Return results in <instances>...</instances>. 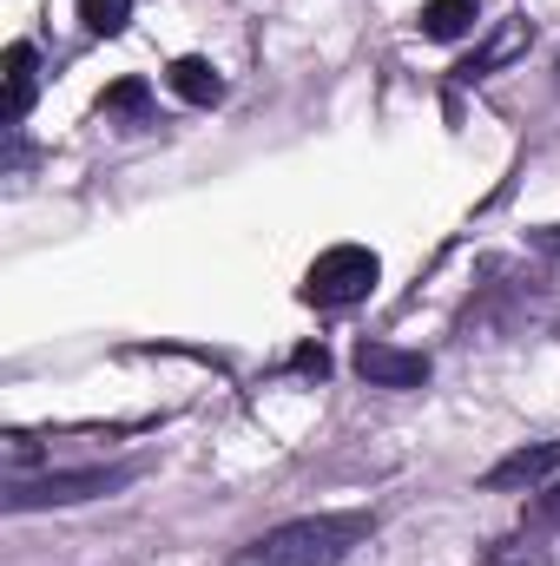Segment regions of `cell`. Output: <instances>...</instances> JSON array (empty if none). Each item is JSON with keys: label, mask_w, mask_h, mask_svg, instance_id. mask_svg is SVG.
Wrapping results in <instances>:
<instances>
[{"label": "cell", "mask_w": 560, "mask_h": 566, "mask_svg": "<svg viewBox=\"0 0 560 566\" xmlns=\"http://www.w3.org/2000/svg\"><path fill=\"white\" fill-rule=\"evenodd\" d=\"M535 244H541V251H548V258H560V224H548V231H541V238H535Z\"/></svg>", "instance_id": "obj_15"}, {"label": "cell", "mask_w": 560, "mask_h": 566, "mask_svg": "<svg viewBox=\"0 0 560 566\" xmlns=\"http://www.w3.org/2000/svg\"><path fill=\"white\" fill-rule=\"evenodd\" d=\"M528 40H535V27H528L521 13H515V20H501V27H495V33H488V40H481V46H475V53H468L462 66H455V80H462V86L488 80V73H495V66H508V60H515V53H521Z\"/></svg>", "instance_id": "obj_6"}, {"label": "cell", "mask_w": 560, "mask_h": 566, "mask_svg": "<svg viewBox=\"0 0 560 566\" xmlns=\"http://www.w3.org/2000/svg\"><path fill=\"white\" fill-rule=\"evenodd\" d=\"M383 283V264H376V251L370 244H330L310 271H303V303H317V310H350V303H363L370 290Z\"/></svg>", "instance_id": "obj_2"}, {"label": "cell", "mask_w": 560, "mask_h": 566, "mask_svg": "<svg viewBox=\"0 0 560 566\" xmlns=\"http://www.w3.org/2000/svg\"><path fill=\"white\" fill-rule=\"evenodd\" d=\"M290 369H297V376H317V382H323V376H330V349H323V343H303V349L290 356Z\"/></svg>", "instance_id": "obj_13"}, {"label": "cell", "mask_w": 560, "mask_h": 566, "mask_svg": "<svg viewBox=\"0 0 560 566\" xmlns=\"http://www.w3.org/2000/svg\"><path fill=\"white\" fill-rule=\"evenodd\" d=\"M554 474H560V441H528V448L501 454V461L481 474V488H488V494H535V488L554 481Z\"/></svg>", "instance_id": "obj_4"}, {"label": "cell", "mask_w": 560, "mask_h": 566, "mask_svg": "<svg viewBox=\"0 0 560 566\" xmlns=\"http://www.w3.org/2000/svg\"><path fill=\"white\" fill-rule=\"evenodd\" d=\"M139 468H60V474H40V481H7L0 507L7 514H33V507H73V501H100V494H120Z\"/></svg>", "instance_id": "obj_3"}, {"label": "cell", "mask_w": 560, "mask_h": 566, "mask_svg": "<svg viewBox=\"0 0 560 566\" xmlns=\"http://www.w3.org/2000/svg\"><path fill=\"white\" fill-rule=\"evenodd\" d=\"M33 99H40V53H33L27 40H13V46H7V113H0L7 133L33 113Z\"/></svg>", "instance_id": "obj_7"}, {"label": "cell", "mask_w": 560, "mask_h": 566, "mask_svg": "<svg viewBox=\"0 0 560 566\" xmlns=\"http://www.w3.org/2000/svg\"><path fill=\"white\" fill-rule=\"evenodd\" d=\"M488 566H541V547L535 541H495L488 547Z\"/></svg>", "instance_id": "obj_12"}, {"label": "cell", "mask_w": 560, "mask_h": 566, "mask_svg": "<svg viewBox=\"0 0 560 566\" xmlns=\"http://www.w3.org/2000/svg\"><path fill=\"white\" fill-rule=\"evenodd\" d=\"M376 534V514H303L245 541L225 566H343Z\"/></svg>", "instance_id": "obj_1"}, {"label": "cell", "mask_w": 560, "mask_h": 566, "mask_svg": "<svg viewBox=\"0 0 560 566\" xmlns=\"http://www.w3.org/2000/svg\"><path fill=\"white\" fill-rule=\"evenodd\" d=\"M356 376L370 382V389H422L428 382V356L422 349H396V343H356Z\"/></svg>", "instance_id": "obj_5"}, {"label": "cell", "mask_w": 560, "mask_h": 566, "mask_svg": "<svg viewBox=\"0 0 560 566\" xmlns=\"http://www.w3.org/2000/svg\"><path fill=\"white\" fill-rule=\"evenodd\" d=\"M172 93L185 99V106H218L225 99V73L211 66V60H198V53H185V60H172Z\"/></svg>", "instance_id": "obj_8"}, {"label": "cell", "mask_w": 560, "mask_h": 566, "mask_svg": "<svg viewBox=\"0 0 560 566\" xmlns=\"http://www.w3.org/2000/svg\"><path fill=\"white\" fill-rule=\"evenodd\" d=\"M126 20H133V0H80V27L100 40H120Z\"/></svg>", "instance_id": "obj_11"}, {"label": "cell", "mask_w": 560, "mask_h": 566, "mask_svg": "<svg viewBox=\"0 0 560 566\" xmlns=\"http://www.w3.org/2000/svg\"><path fill=\"white\" fill-rule=\"evenodd\" d=\"M100 113H106V119H145V113H152V86H145V80H113V86L100 93Z\"/></svg>", "instance_id": "obj_10"}, {"label": "cell", "mask_w": 560, "mask_h": 566, "mask_svg": "<svg viewBox=\"0 0 560 566\" xmlns=\"http://www.w3.org/2000/svg\"><path fill=\"white\" fill-rule=\"evenodd\" d=\"M416 27L428 40H462V33L475 27V0H422Z\"/></svg>", "instance_id": "obj_9"}, {"label": "cell", "mask_w": 560, "mask_h": 566, "mask_svg": "<svg viewBox=\"0 0 560 566\" xmlns=\"http://www.w3.org/2000/svg\"><path fill=\"white\" fill-rule=\"evenodd\" d=\"M535 521H560V488H548V494L535 501Z\"/></svg>", "instance_id": "obj_14"}]
</instances>
